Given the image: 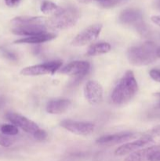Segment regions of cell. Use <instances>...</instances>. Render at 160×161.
Instances as JSON below:
<instances>
[{
	"label": "cell",
	"instance_id": "1",
	"mask_svg": "<svg viewBox=\"0 0 160 161\" xmlns=\"http://www.w3.org/2000/svg\"><path fill=\"white\" fill-rule=\"evenodd\" d=\"M138 91V83L134 73L129 70L124 74L111 93V102L115 105H123L134 97Z\"/></svg>",
	"mask_w": 160,
	"mask_h": 161
},
{
	"label": "cell",
	"instance_id": "2",
	"mask_svg": "<svg viewBox=\"0 0 160 161\" xmlns=\"http://www.w3.org/2000/svg\"><path fill=\"white\" fill-rule=\"evenodd\" d=\"M158 47L152 42H146L130 47L127 51V58L134 66H144L152 64L158 59Z\"/></svg>",
	"mask_w": 160,
	"mask_h": 161
},
{
	"label": "cell",
	"instance_id": "3",
	"mask_svg": "<svg viewBox=\"0 0 160 161\" xmlns=\"http://www.w3.org/2000/svg\"><path fill=\"white\" fill-rule=\"evenodd\" d=\"M79 13L75 8L62 9L59 13L47 20V27L55 30H64L72 28L78 21Z\"/></svg>",
	"mask_w": 160,
	"mask_h": 161
},
{
	"label": "cell",
	"instance_id": "4",
	"mask_svg": "<svg viewBox=\"0 0 160 161\" xmlns=\"http://www.w3.org/2000/svg\"><path fill=\"white\" fill-rule=\"evenodd\" d=\"M61 65L62 62L61 61H50V62L24 68L20 71V74L25 76H35V75H42L46 74L53 75L56 71L61 69Z\"/></svg>",
	"mask_w": 160,
	"mask_h": 161
},
{
	"label": "cell",
	"instance_id": "5",
	"mask_svg": "<svg viewBox=\"0 0 160 161\" xmlns=\"http://www.w3.org/2000/svg\"><path fill=\"white\" fill-rule=\"evenodd\" d=\"M89 69L90 64L87 61H75L59 69V72L64 75L74 76L75 79V82H79L88 73Z\"/></svg>",
	"mask_w": 160,
	"mask_h": 161
},
{
	"label": "cell",
	"instance_id": "6",
	"mask_svg": "<svg viewBox=\"0 0 160 161\" xmlns=\"http://www.w3.org/2000/svg\"><path fill=\"white\" fill-rule=\"evenodd\" d=\"M102 28L103 26L100 24H96L88 27L74 38L72 45L74 47H83L89 42H93L99 36Z\"/></svg>",
	"mask_w": 160,
	"mask_h": 161
},
{
	"label": "cell",
	"instance_id": "7",
	"mask_svg": "<svg viewBox=\"0 0 160 161\" xmlns=\"http://www.w3.org/2000/svg\"><path fill=\"white\" fill-rule=\"evenodd\" d=\"M120 23L125 25H131L137 28L139 31H144V24L143 21V14L141 10L136 9H124L119 17Z\"/></svg>",
	"mask_w": 160,
	"mask_h": 161
},
{
	"label": "cell",
	"instance_id": "8",
	"mask_svg": "<svg viewBox=\"0 0 160 161\" xmlns=\"http://www.w3.org/2000/svg\"><path fill=\"white\" fill-rule=\"evenodd\" d=\"M61 126L65 130L78 135H91L95 130V125L92 123L80 122L72 119H64L61 122Z\"/></svg>",
	"mask_w": 160,
	"mask_h": 161
},
{
	"label": "cell",
	"instance_id": "9",
	"mask_svg": "<svg viewBox=\"0 0 160 161\" xmlns=\"http://www.w3.org/2000/svg\"><path fill=\"white\" fill-rule=\"evenodd\" d=\"M6 118L14 126L20 127L24 131L32 135L39 129L37 124L18 113H7L6 114Z\"/></svg>",
	"mask_w": 160,
	"mask_h": 161
},
{
	"label": "cell",
	"instance_id": "10",
	"mask_svg": "<svg viewBox=\"0 0 160 161\" xmlns=\"http://www.w3.org/2000/svg\"><path fill=\"white\" fill-rule=\"evenodd\" d=\"M154 142H155V141L152 138L141 136V137L136 141L126 143V144L119 146L115 150V154L116 156H119V157L127 155V154H130L136 150H139L141 148H144L145 146H149V145L154 144Z\"/></svg>",
	"mask_w": 160,
	"mask_h": 161
},
{
	"label": "cell",
	"instance_id": "11",
	"mask_svg": "<svg viewBox=\"0 0 160 161\" xmlns=\"http://www.w3.org/2000/svg\"><path fill=\"white\" fill-rule=\"evenodd\" d=\"M85 97L90 105H98L103 101V87L98 82L90 80L86 84Z\"/></svg>",
	"mask_w": 160,
	"mask_h": 161
},
{
	"label": "cell",
	"instance_id": "12",
	"mask_svg": "<svg viewBox=\"0 0 160 161\" xmlns=\"http://www.w3.org/2000/svg\"><path fill=\"white\" fill-rule=\"evenodd\" d=\"M141 134L133 133V132H120V133L113 134V135H105L101 136L97 138L96 142L99 145H106V146H111V145L121 144V143L126 142L130 140L136 138V137H141Z\"/></svg>",
	"mask_w": 160,
	"mask_h": 161
},
{
	"label": "cell",
	"instance_id": "13",
	"mask_svg": "<svg viewBox=\"0 0 160 161\" xmlns=\"http://www.w3.org/2000/svg\"><path fill=\"white\" fill-rule=\"evenodd\" d=\"M160 150V146L154 145L132 153L124 161H149L151 157Z\"/></svg>",
	"mask_w": 160,
	"mask_h": 161
},
{
	"label": "cell",
	"instance_id": "14",
	"mask_svg": "<svg viewBox=\"0 0 160 161\" xmlns=\"http://www.w3.org/2000/svg\"><path fill=\"white\" fill-rule=\"evenodd\" d=\"M46 25H28V26L13 27L11 31L17 36L29 37V36H35V35L46 33Z\"/></svg>",
	"mask_w": 160,
	"mask_h": 161
},
{
	"label": "cell",
	"instance_id": "15",
	"mask_svg": "<svg viewBox=\"0 0 160 161\" xmlns=\"http://www.w3.org/2000/svg\"><path fill=\"white\" fill-rule=\"evenodd\" d=\"M71 102L70 100L65 98L53 99L50 101L46 105V112L50 114H61L64 113L67 108L70 107Z\"/></svg>",
	"mask_w": 160,
	"mask_h": 161
},
{
	"label": "cell",
	"instance_id": "16",
	"mask_svg": "<svg viewBox=\"0 0 160 161\" xmlns=\"http://www.w3.org/2000/svg\"><path fill=\"white\" fill-rule=\"evenodd\" d=\"M13 27L28 25H46L47 19L42 17H17L11 20Z\"/></svg>",
	"mask_w": 160,
	"mask_h": 161
},
{
	"label": "cell",
	"instance_id": "17",
	"mask_svg": "<svg viewBox=\"0 0 160 161\" xmlns=\"http://www.w3.org/2000/svg\"><path fill=\"white\" fill-rule=\"evenodd\" d=\"M56 37L54 33H43V34L35 35L29 37L22 38V39H17L14 41V43L16 44H37V43H43V42H49Z\"/></svg>",
	"mask_w": 160,
	"mask_h": 161
},
{
	"label": "cell",
	"instance_id": "18",
	"mask_svg": "<svg viewBox=\"0 0 160 161\" xmlns=\"http://www.w3.org/2000/svg\"><path fill=\"white\" fill-rule=\"evenodd\" d=\"M111 47L108 42H101L93 44L88 48L87 52L86 53V56H97V55L104 54L111 51Z\"/></svg>",
	"mask_w": 160,
	"mask_h": 161
},
{
	"label": "cell",
	"instance_id": "19",
	"mask_svg": "<svg viewBox=\"0 0 160 161\" xmlns=\"http://www.w3.org/2000/svg\"><path fill=\"white\" fill-rule=\"evenodd\" d=\"M41 11L45 14H51V15H55L57 13H59L63 8H61L57 5L55 4L54 3L51 1H45L42 2L41 5Z\"/></svg>",
	"mask_w": 160,
	"mask_h": 161
},
{
	"label": "cell",
	"instance_id": "20",
	"mask_svg": "<svg viewBox=\"0 0 160 161\" xmlns=\"http://www.w3.org/2000/svg\"><path fill=\"white\" fill-rule=\"evenodd\" d=\"M78 1L83 3H90V2L92 1H95L97 2V3H98L102 7L111 8L120 4V3H122V2H123L124 0H78Z\"/></svg>",
	"mask_w": 160,
	"mask_h": 161
},
{
	"label": "cell",
	"instance_id": "21",
	"mask_svg": "<svg viewBox=\"0 0 160 161\" xmlns=\"http://www.w3.org/2000/svg\"><path fill=\"white\" fill-rule=\"evenodd\" d=\"M0 132L6 135L15 136L19 132L18 128L13 124H1L0 125Z\"/></svg>",
	"mask_w": 160,
	"mask_h": 161
},
{
	"label": "cell",
	"instance_id": "22",
	"mask_svg": "<svg viewBox=\"0 0 160 161\" xmlns=\"http://www.w3.org/2000/svg\"><path fill=\"white\" fill-rule=\"evenodd\" d=\"M16 139L13 136L6 135L4 134L0 133V146L3 147L8 148L14 144Z\"/></svg>",
	"mask_w": 160,
	"mask_h": 161
},
{
	"label": "cell",
	"instance_id": "23",
	"mask_svg": "<svg viewBox=\"0 0 160 161\" xmlns=\"http://www.w3.org/2000/svg\"><path fill=\"white\" fill-rule=\"evenodd\" d=\"M0 54L3 58L10 61H17L18 60V57L13 51L4 48V47H0Z\"/></svg>",
	"mask_w": 160,
	"mask_h": 161
},
{
	"label": "cell",
	"instance_id": "24",
	"mask_svg": "<svg viewBox=\"0 0 160 161\" xmlns=\"http://www.w3.org/2000/svg\"><path fill=\"white\" fill-rule=\"evenodd\" d=\"M141 136L144 137H149V138H152L154 137L160 136V125H157L155 127H152L150 130H147L144 133H141Z\"/></svg>",
	"mask_w": 160,
	"mask_h": 161
},
{
	"label": "cell",
	"instance_id": "25",
	"mask_svg": "<svg viewBox=\"0 0 160 161\" xmlns=\"http://www.w3.org/2000/svg\"><path fill=\"white\" fill-rule=\"evenodd\" d=\"M33 137H34L35 139L37 140V141L42 142L46 138L47 133L46 131H45L44 130H42V129L39 128V130L33 135Z\"/></svg>",
	"mask_w": 160,
	"mask_h": 161
},
{
	"label": "cell",
	"instance_id": "26",
	"mask_svg": "<svg viewBox=\"0 0 160 161\" xmlns=\"http://www.w3.org/2000/svg\"><path fill=\"white\" fill-rule=\"evenodd\" d=\"M149 75L151 78L155 82L160 83V70L159 69H152L149 72Z\"/></svg>",
	"mask_w": 160,
	"mask_h": 161
},
{
	"label": "cell",
	"instance_id": "27",
	"mask_svg": "<svg viewBox=\"0 0 160 161\" xmlns=\"http://www.w3.org/2000/svg\"><path fill=\"white\" fill-rule=\"evenodd\" d=\"M21 1L22 0H5V3L9 7H16L20 5Z\"/></svg>",
	"mask_w": 160,
	"mask_h": 161
},
{
	"label": "cell",
	"instance_id": "28",
	"mask_svg": "<svg viewBox=\"0 0 160 161\" xmlns=\"http://www.w3.org/2000/svg\"><path fill=\"white\" fill-rule=\"evenodd\" d=\"M151 20L153 22L155 25H156L157 26L160 27V15H156V16H152L151 17Z\"/></svg>",
	"mask_w": 160,
	"mask_h": 161
},
{
	"label": "cell",
	"instance_id": "29",
	"mask_svg": "<svg viewBox=\"0 0 160 161\" xmlns=\"http://www.w3.org/2000/svg\"><path fill=\"white\" fill-rule=\"evenodd\" d=\"M149 161H160V150H158V152L155 153V154L151 157Z\"/></svg>",
	"mask_w": 160,
	"mask_h": 161
},
{
	"label": "cell",
	"instance_id": "30",
	"mask_svg": "<svg viewBox=\"0 0 160 161\" xmlns=\"http://www.w3.org/2000/svg\"><path fill=\"white\" fill-rule=\"evenodd\" d=\"M6 105V98L3 96H0V108H3Z\"/></svg>",
	"mask_w": 160,
	"mask_h": 161
},
{
	"label": "cell",
	"instance_id": "31",
	"mask_svg": "<svg viewBox=\"0 0 160 161\" xmlns=\"http://www.w3.org/2000/svg\"><path fill=\"white\" fill-rule=\"evenodd\" d=\"M154 96H155V97L158 98V108H160V93H155V94H154Z\"/></svg>",
	"mask_w": 160,
	"mask_h": 161
},
{
	"label": "cell",
	"instance_id": "32",
	"mask_svg": "<svg viewBox=\"0 0 160 161\" xmlns=\"http://www.w3.org/2000/svg\"><path fill=\"white\" fill-rule=\"evenodd\" d=\"M155 5H156L157 9L160 10V0H156V2H155Z\"/></svg>",
	"mask_w": 160,
	"mask_h": 161
},
{
	"label": "cell",
	"instance_id": "33",
	"mask_svg": "<svg viewBox=\"0 0 160 161\" xmlns=\"http://www.w3.org/2000/svg\"><path fill=\"white\" fill-rule=\"evenodd\" d=\"M157 55H158V58H160V47H158V51H157Z\"/></svg>",
	"mask_w": 160,
	"mask_h": 161
},
{
	"label": "cell",
	"instance_id": "34",
	"mask_svg": "<svg viewBox=\"0 0 160 161\" xmlns=\"http://www.w3.org/2000/svg\"><path fill=\"white\" fill-rule=\"evenodd\" d=\"M0 125H1V124H0Z\"/></svg>",
	"mask_w": 160,
	"mask_h": 161
}]
</instances>
